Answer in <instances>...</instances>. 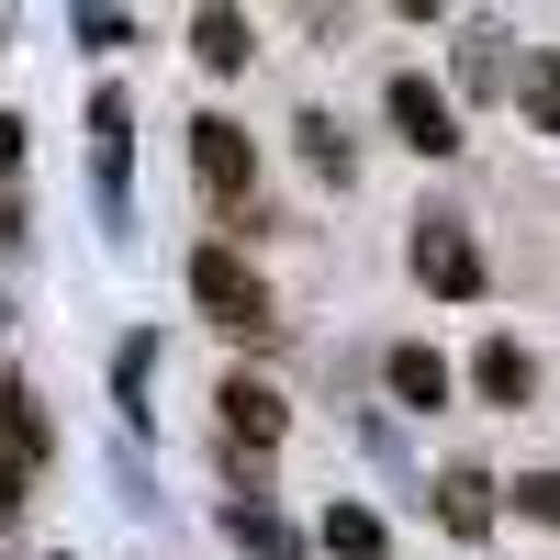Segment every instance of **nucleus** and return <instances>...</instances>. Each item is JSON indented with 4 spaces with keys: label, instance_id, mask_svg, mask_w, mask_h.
Wrapping results in <instances>:
<instances>
[{
    "label": "nucleus",
    "instance_id": "nucleus-6",
    "mask_svg": "<svg viewBox=\"0 0 560 560\" xmlns=\"http://www.w3.org/2000/svg\"><path fill=\"white\" fill-rule=\"evenodd\" d=\"M393 404L438 415V404H448V359H438V348H393Z\"/></svg>",
    "mask_w": 560,
    "mask_h": 560
},
{
    "label": "nucleus",
    "instance_id": "nucleus-13",
    "mask_svg": "<svg viewBox=\"0 0 560 560\" xmlns=\"http://www.w3.org/2000/svg\"><path fill=\"white\" fill-rule=\"evenodd\" d=\"M12 158H23V124H12V113H0V179H12Z\"/></svg>",
    "mask_w": 560,
    "mask_h": 560
},
{
    "label": "nucleus",
    "instance_id": "nucleus-15",
    "mask_svg": "<svg viewBox=\"0 0 560 560\" xmlns=\"http://www.w3.org/2000/svg\"><path fill=\"white\" fill-rule=\"evenodd\" d=\"M0 247H12V202H0Z\"/></svg>",
    "mask_w": 560,
    "mask_h": 560
},
{
    "label": "nucleus",
    "instance_id": "nucleus-10",
    "mask_svg": "<svg viewBox=\"0 0 560 560\" xmlns=\"http://www.w3.org/2000/svg\"><path fill=\"white\" fill-rule=\"evenodd\" d=\"M191 45H202V68H247V23H236V12H202Z\"/></svg>",
    "mask_w": 560,
    "mask_h": 560
},
{
    "label": "nucleus",
    "instance_id": "nucleus-5",
    "mask_svg": "<svg viewBox=\"0 0 560 560\" xmlns=\"http://www.w3.org/2000/svg\"><path fill=\"white\" fill-rule=\"evenodd\" d=\"M415 280H438L448 303H471V292H482V258H471V236H459V224H427V236H415Z\"/></svg>",
    "mask_w": 560,
    "mask_h": 560
},
{
    "label": "nucleus",
    "instance_id": "nucleus-1",
    "mask_svg": "<svg viewBox=\"0 0 560 560\" xmlns=\"http://www.w3.org/2000/svg\"><path fill=\"white\" fill-rule=\"evenodd\" d=\"M191 303H202L213 325H236V337H269V325H280V314H269V280H258L236 247H202V258H191Z\"/></svg>",
    "mask_w": 560,
    "mask_h": 560
},
{
    "label": "nucleus",
    "instance_id": "nucleus-11",
    "mask_svg": "<svg viewBox=\"0 0 560 560\" xmlns=\"http://www.w3.org/2000/svg\"><path fill=\"white\" fill-rule=\"evenodd\" d=\"M516 516H538V527H560V471H527V482H516Z\"/></svg>",
    "mask_w": 560,
    "mask_h": 560
},
{
    "label": "nucleus",
    "instance_id": "nucleus-14",
    "mask_svg": "<svg viewBox=\"0 0 560 560\" xmlns=\"http://www.w3.org/2000/svg\"><path fill=\"white\" fill-rule=\"evenodd\" d=\"M12 482H23V471H12V448H0V504H12Z\"/></svg>",
    "mask_w": 560,
    "mask_h": 560
},
{
    "label": "nucleus",
    "instance_id": "nucleus-2",
    "mask_svg": "<svg viewBox=\"0 0 560 560\" xmlns=\"http://www.w3.org/2000/svg\"><path fill=\"white\" fill-rule=\"evenodd\" d=\"M382 113H393V135H404L415 158H459V102H448V90H427L415 68L382 90Z\"/></svg>",
    "mask_w": 560,
    "mask_h": 560
},
{
    "label": "nucleus",
    "instance_id": "nucleus-7",
    "mask_svg": "<svg viewBox=\"0 0 560 560\" xmlns=\"http://www.w3.org/2000/svg\"><path fill=\"white\" fill-rule=\"evenodd\" d=\"M471 382H482L493 404H527V393H538V359H527L516 337H493V348H482V370H471Z\"/></svg>",
    "mask_w": 560,
    "mask_h": 560
},
{
    "label": "nucleus",
    "instance_id": "nucleus-4",
    "mask_svg": "<svg viewBox=\"0 0 560 560\" xmlns=\"http://www.w3.org/2000/svg\"><path fill=\"white\" fill-rule=\"evenodd\" d=\"M224 438H236V448H280V438H292V404L236 370V382H224Z\"/></svg>",
    "mask_w": 560,
    "mask_h": 560
},
{
    "label": "nucleus",
    "instance_id": "nucleus-12",
    "mask_svg": "<svg viewBox=\"0 0 560 560\" xmlns=\"http://www.w3.org/2000/svg\"><path fill=\"white\" fill-rule=\"evenodd\" d=\"M527 124L560 135V68H527Z\"/></svg>",
    "mask_w": 560,
    "mask_h": 560
},
{
    "label": "nucleus",
    "instance_id": "nucleus-9",
    "mask_svg": "<svg viewBox=\"0 0 560 560\" xmlns=\"http://www.w3.org/2000/svg\"><path fill=\"white\" fill-rule=\"evenodd\" d=\"M325 549H348V560H382V516H370V504H337V516H325Z\"/></svg>",
    "mask_w": 560,
    "mask_h": 560
},
{
    "label": "nucleus",
    "instance_id": "nucleus-3",
    "mask_svg": "<svg viewBox=\"0 0 560 560\" xmlns=\"http://www.w3.org/2000/svg\"><path fill=\"white\" fill-rule=\"evenodd\" d=\"M191 168H202V191H213V202H247L258 147H247V135L224 124V113H202V124H191Z\"/></svg>",
    "mask_w": 560,
    "mask_h": 560
},
{
    "label": "nucleus",
    "instance_id": "nucleus-8",
    "mask_svg": "<svg viewBox=\"0 0 560 560\" xmlns=\"http://www.w3.org/2000/svg\"><path fill=\"white\" fill-rule=\"evenodd\" d=\"M482 493H493L482 471H448V493H438V516H448L459 538H482V527H493V504H482Z\"/></svg>",
    "mask_w": 560,
    "mask_h": 560
}]
</instances>
